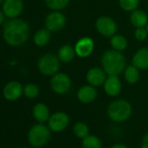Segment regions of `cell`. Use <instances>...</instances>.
I'll list each match as a JSON object with an SVG mask.
<instances>
[{
  "label": "cell",
  "mask_w": 148,
  "mask_h": 148,
  "mask_svg": "<svg viewBox=\"0 0 148 148\" xmlns=\"http://www.w3.org/2000/svg\"><path fill=\"white\" fill-rule=\"evenodd\" d=\"M104 91L109 97H117L122 90V83L119 76L108 75L104 85Z\"/></svg>",
  "instance_id": "14"
},
{
  "label": "cell",
  "mask_w": 148,
  "mask_h": 148,
  "mask_svg": "<svg viewBox=\"0 0 148 148\" xmlns=\"http://www.w3.org/2000/svg\"><path fill=\"white\" fill-rule=\"evenodd\" d=\"M57 56L60 62L68 64L74 59V58L76 56V52L75 50H74V47H72L71 45H64L60 46V48L58 49Z\"/></svg>",
  "instance_id": "20"
},
{
  "label": "cell",
  "mask_w": 148,
  "mask_h": 148,
  "mask_svg": "<svg viewBox=\"0 0 148 148\" xmlns=\"http://www.w3.org/2000/svg\"><path fill=\"white\" fill-rule=\"evenodd\" d=\"M94 47L93 39L89 37H84L76 42L74 50H75L76 56L80 58H86L91 56L94 51Z\"/></svg>",
  "instance_id": "12"
},
{
  "label": "cell",
  "mask_w": 148,
  "mask_h": 148,
  "mask_svg": "<svg viewBox=\"0 0 148 148\" xmlns=\"http://www.w3.org/2000/svg\"><path fill=\"white\" fill-rule=\"evenodd\" d=\"M50 86L53 92L63 95L67 93L71 88V80L69 75L64 72H57L51 76Z\"/></svg>",
  "instance_id": "6"
},
{
  "label": "cell",
  "mask_w": 148,
  "mask_h": 148,
  "mask_svg": "<svg viewBox=\"0 0 148 148\" xmlns=\"http://www.w3.org/2000/svg\"><path fill=\"white\" fill-rule=\"evenodd\" d=\"M148 36V32L145 27H139V28H136L134 31V38H136V40L141 42L146 39Z\"/></svg>",
  "instance_id": "28"
},
{
  "label": "cell",
  "mask_w": 148,
  "mask_h": 148,
  "mask_svg": "<svg viewBox=\"0 0 148 148\" xmlns=\"http://www.w3.org/2000/svg\"><path fill=\"white\" fill-rule=\"evenodd\" d=\"M2 36L5 42L12 47L24 45L31 36L29 24L19 18H11L3 25Z\"/></svg>",
  "instance_id": "1"
},
{
  "label": "cell",
  "mask_w": 148,
  "mask_h": 148,
  "mask_svg": "<svg viewBox=\"0 0 148 148\" xmlns=\"http://www.w3.org/2000/svg\"><path fill=\"white\" fill-rule=\"evenodd\" d=\"M123 73H124L125 80L130 85H134V84L138 83L140 79L139 69H138L133 64L126 66V68L125 69Z\"/></svg>",
  "instance_id": "21"
},
{
  "label": "cell",
  "mask_w": 148,
  "mask_h": 148,
  "mask_svg": "<svg viewBox=\"0 0 148 148\" xmlns=\"http://www.w3.org/2000/svg\"><path fill=\"white\" fill-rule=\"evenodd\" d=\"M110 148H128V147L124 144H115L112 146H111Z\"/></svg>",
  "instance_id": "31"
},
{
  "label": "cell",
  "mask_w": 148,
  "mask_h": 148,
  "mask_svg": "<svg viewBox=\"0 0 148 148\" xmlns=\"http://www.w3.org/2000/svg\"><path fill=\"white\" fill-rule=\"evenodd\" d=\"M66 18L61 11H51L45 19V27L51 32H58L64 28Z\"/></svg>",
  "instance_id": "7"
},
{
  "label": "cell",
  "mask_w": 148,
  "mask_h": 148,
  "mask_svg": "<svg viewBox=\"0 0 148 148\" xmlns=\"http://www.w3.org/2000/svg\"><path fill=\"white\" fill-rule=\"evenodd\" d=\"M25 8L24 0H5L2 3V11L6 18H17L23 13Z\"/></svg>",
  "instance_id": "10"
},
{
  "label": "cell",
  "mask_w": 148,
  "mask_h": 148,
  "mask_svg": "<svg viewBox=\"0 0 148 148\" xmlns=\"http://www.w3.org/2000/svg\"><path fill=\"white\" fill-rule=\"evenodd\" d=\"M110 45L112 49L122 52L126 49L128 45V41L125 36L121 34H115L112 38H110Z\"/></svg>",
  "instance_id": "22"
},
{
  "label": "cell",
  "mask_w": 148,
  "mask_h": 148,
  "mask_svg": "<svg viewBox=\"0 0 148 148\" xmlns=\"http://www.w3.org/2000/svg\"><path fill=\"white\" fill-rule=\"evenodd\" d=\"M82 148H103L101 139L93 134H89L82 139Z\"/></svg>",
  "instance_id": "23"
},
{
  "label": "cell",
  "mask_w": 148,
  "mask_h": 148,
  "mask_svg": "<svg viewBox=\"0 0 148 148\" xmlns=\"http://www.w3.org/2000/svg\"><path fill=\"white\" fill-rule=\"evenodd\" d=\"M24 94V86L18 81L8 82L3 88V96L8 101H16Z\"/></svg>",
  "instance_id": "11"
},
{
  "label": "cell",
  "mask_w": 148,
  "mask_h": 148,
  "mask_svg": "<svg viewBox=\"0 0 148 148\" xmlns=\"http://www.w3.org/2000/svg\"><path fill=\"white\" fill-rule=\"evenodd\" d=\"M40 93L39 87L34 83H28L24 86V95L29 99H34Z\"/></svg>",
  "instance_id": "26"
},
{
  "label": "cell",
  "mask_w": 148,
  "mask_h": 148,
  "mask_svg": "<svg viewBox=\"0 0 148 148\" xmlns=\"http://www.w3.org/2000/svg\"><path fill=\"white\" fill-rule=\"evenodd\" d=\"M60 68V60L57 55L52 53H45L38 60V70L44 76L51 77Z\"/></svg>",
  "instance_id": "4"
},
{
  "label": "cell",
  "mask_w": 148,
  "mask_h": 148,
  "mask_svg": "<svg viewBox=\"0 0 148 148\" xmlns=\"http://www.w3.org/2000/svg\"><path fill=\"white\" fill-rule=\"evenodd\" d=\"M132 64L139 70L148 69V47H141L134 53Z\"/></svg>",
  "instance_id": "16"
},
{
  "label": "cell",
  "mask_w": 148,
  "mask_h": 148,
  "mask_svg": "<svg viewBox=\"0 0 148 148\" xmlns=\"http://www.w3.org/2000/svg\"><path fill=\"white\" fill-rule=\"evenodd\" d=\"M72 131L74 135L80 139H83L84 138L89 135V127L86 123L82 121H79L74 124Z\"/></svg>",
  "instance_id": "24"
},
{
  "label": "cell",
  "mask_w": 148,
  "mask_h": 148,
  "mask_svg": "<svg viewBox=\"0 0 148 148\" xmlns=\"http://www.w3.org/2000/svg\"><path fill=\"white\" fill-rule=\"evenodd\" d=\"M132 113V105L125 99L113 100L107 106V115L109 119L116 123L126 121L131 117Z\"/></svg>",
  "instance_id": "3"
},
{
  "label": "cell",
  "mask_w": 148,
  "mask_h": 148,
  "mask_svg": "<svg viewBox=\"0 0 148 148\" xmlns=\"http://www.w3.org/2000/svg\"><path fill=\"white\" fill-rule=\"evenodd\" d=\"M98 96V92L96 87L91 85H86L81 86L77 92V99L82 104H91L92 103Z\"/></svg>",
  "instance_id": "15"
},
{
  "label": "cell",
  "mask_w": 148,
  "mask_h": 148,
  "mask_svg": "<svg viewBox=\"0 0 148 148\" xmlns=\"http://www.w3.org/2000/svg\"><path fill=\"white\" fill-rule=\"evenodd\" d=\"M32 115L38 123H45L50 118V109L44 103H37L32 108Z\"/></svg>",
  "instance_id": "17"
},
{
  "label": "cell",
  "mask_w": 148,
  "mask_h": 148,
  "mask_svg": "<svg viewBox=\"0 0 148 148\" xmlns=\"http://www.w3.org/2000/svg\"><path fill=\"white\" fill-rule=\"evenodd\" d=\"M95 28L101 36L106 38H112L116 34L118 25L113 18L107 16H101L97 18L95 22Z\"/></svg>",
  "instance_id": "8"
},
{
  "label": "cell",
  "mask_w": 148,
  "mask_h": 148,
  "mask_svg": "<svg viewBox=\"0 0 148 148\" xmlns=\"http://www.w3.org/2000/svg\"><path fill=\"white\" fill-rule=\"evenodd\" d=\"M145 28H146V30H147V32H148V24H147V25L145 26Z\"/></svg>",
  "instance_id": "33"
},
{
  "label": "cell",
  "mask_w": 148,
  "mask_h": 148,
  "mask_svg": "<svg viewBox=\"0 0 148 148\" xmlns=\"http://www.w3.org/2000/svg\"><path fill=\"white\" fill-rule=\"evenodd\" d=\"M50 137V128L42 123L33 125L28 132V141L33 147H42L45 145Z\"/></svg>",
  "instance_id": "5"
},
{
  "label": "cell",
  "mask_w": 148,
  "mask_h": 148,
  "mask_svg": "<svg viewBox=\"0 0 148 148\" xmlns=\"http://www.w3.org/2000/svg\"><path fill=\"white\" fill-rule=\"evenodd\" d=\"M5 1V0H0V5H2V3Z\"/></svg>",
  "instance_id": "32"
},
{
  "label": "cell",
  "mask_w": 148,
  "mask_h": 148,
  "mask_svg": "<svg viewBox=\"0 0 148 148\" xmlns=\"http://www.w3.org/2000/svg\"><path fill=\"white\" fill-rule=\"evenodd\" d=\"M119 7L127 12H132L138 9L139 0H119Z\"/></svg>",
  "instance_id": "27"
},
{
  "label": "cell",
  "mask_w": 148,
  "mask_h": 148,
  "mask_svg": "<svg viewBox=\"0 0 148 148\" xmlns=\"http://www.w3.org/2000/svg\"><path fill=\"white\" fill-rule=\"evenodd\" d=\"M140 145H141V148H148V132L143 137Z\"/></svg>",
  "instance_id": "29"
},
{
  "label": "cell",
  "mask_w": 148,
  "mask_h": 148,
  "mask_svg": "<svg viewBox=\"0 0 148 148\" xmlns=\"http://www.w3.org/2000/svg\"><path fill=\"white\" fill-rule=\"evenodd\" d=\"M48 127L51 132H61L64 131L70 123L68 114L64 112H57L51 114L48 119Z\"/></svg>",
  "instance_id": "9"
},
{
  "label": "cell",
  "mask_w": 148,
  "mask_h": 148,
  "mask_svg": "<svg viewBox=\"0 0 148 148\" xmlns=\"http://www.w3.org/2000/svg\"><path fill=\"white\" fill-rule=\"evenodd\" d=\"M51 38V32L45 27L38 30L33 35V43L38 47H44L47 45Z\"/></svg>",
  "instance_id": "19"
},
{
  "label": "cell",
  "mask_w": 148,
  "mask_h": 148,
  "mask_svg": "<svg viewBox=\"0 0 148 148\" xmlns=\"http://www.w3.org/2000/svg\"><path fill=\"white\" fill-rule=\"evenodd\" d=\"M130 22L135 28L145 27L148 24V15L145 12L136 9L131 12Z\"/></svg>",
  "instance_id": "18"
},
{
  "label": "cell",
  "mask_w": 148,
  "mask_h": 148,
  "mask_svg": "<svg viewBox=\"0 0 148 148\" xmlns=\"http://www.w3.org/2000/svg\"><path fill=\"white\" fill-rule=\"evenodd\" d=\"M44 2L51 11H63L69 5L71 0H44Z\"/></svg>",
  "instance_id": "25"
},
{
  "label": "cell",
  "mask_w": 148,
  "mask_h": 148,
  "mask_svg": "<svg viewBox=\"0 0 148 148\" xmlns=\"http://www.w3.org/2000/svg\"><path fill=\"white\" fill-rule=\"evenodd\" d=\"M5 18H6V17L4 13V12L2 11V9H0V25H3L5 24V22L6 21Z\"/></svg>",
  "instance_id": "30"
},
{
  "label": "cell",
  "mask_w": 148,
  "mask_h": 148,
  "mask_svg": "<svg viewBox=\"0 0 148 148\" xmlns=\"http://www.w3.org/2000/svg\"><path fill=\"white\" fill-rule=\"evenodd\" d=\"M101 65L107 75L119 76L126 68V60L121 51L109 49L101 56Z\"/></svg>",
  "instance_id": "2"
},
{
  "label": "cell",
  "mask_w": 148,
  "mask_h": 148,
  "mask_svg": "<svg viewBox=\"0 0 148 148\" xmlns=\"http://www.w3.org/2000/svg\"><path fill=\"white\" fill-rule=\"evenodd\" d=\"M107 74L103 70V68L99 67H92L89 69L86 72V81L89 85L98 87L102 86L107 78Z\"/></svg>",
  "instance_id": "13"
}]
</instances>
